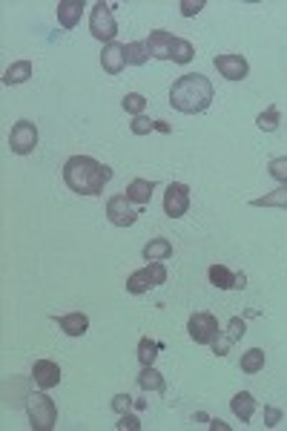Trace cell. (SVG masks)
I'll list each match as a JSON object with an SVG mask.
<instances>
[{"label":"cell","instance_id":"6da1fadb","mask_svg":"<svg viewBox=\"0 0 287 431\" xmlns=\"http://www.w3.org/2000/svg\"><path fill=\"white\" fill-rule=\"evenodd\" d=\"M112 170L107 164L95 161L92 156H72L63 164V181L72 193L78 196H98L104 193V187L109 184Z\"/></svg>","mask_w":287,"mask_h":431},{"label":"cell","instance_id":"7a4b0ae2","mask_svg":"<svg viewBox=\"0 0 287 431\" xmlns=\"http://www.w3.org/2000/svg\"><path fill=\"white\" fill-rule=\"evenodd\" d=\"M212 95L215 89L210 78H204L201 72H189L170 86V104L184 115H199L212 104Z\"/></svg>","mask_w":287,"mask_h":431},{"label":"cell","instance_id":"3957f363","mask_svg":"<svg viewBox=\"0 0 287 431\" xmlns=\"http://www.w3.org/2000/svg\"><path fill=\"white\" fill-rule=\"evenodd\" d=\"M26 411H29V423L35 431H52L55 423H58V405L49 394H29L26 400Z\"/></svg>","mask_w":287,"mask_h":431},{"label":"cell","instance_id":"277c9868","mask_svg":"<svg viewBox=\"0 0 287 431\" xmlns=\"http://www.w3.org/2000/svg\"><path fill=\"white\" fill-rule=\"evenodd\" d=\"M187 331H189V340H193L196 345H212V340L222 337L219 319H215L212 314H207V310H199V314L189 317Z\"/></svg>","mask_w":287,"mask_h":431},{"label":"cell","instance_id":"5b68a950","mask_svg":"<svg viewBox=\"0 0 287 431\" xmlns=\"http://www.w3.org/2000/svg\"><path fill=\"white\" fill-rule=\"evenodd\" d=\"M89 32L95 40H104V43H112L115 35H118V23L109 12V6L104 3V0H98V3L92 6V15H89Z\"/></svg>","mask_w":287,"mask_h":431},{"label":"cell","instance_id":"8992f818","mask_svg":"<svg viewBox=\"0 0 287 431\" xmlns=\"http://www.w3.org/2000/svg\"><path fill=\"white\" fill-rule=\"evenodd\" d=\"M35 147H38V127L26 118H20L9 133V150L15 156H29Z\"/></svg>","mask_w":287,"mask_h":431},{"label":"cell","instance_id":"52a82bcc","mask_svg":"<svg viewBox=\"0 0 287 431\" xmlns=\"http://www.w3.org/2000/svg\"><path fill=\"white\" fill-rule=\"evenodd\" d=\"M187 210H189V187L181 181H173L164 193V213L170 219H181Z\"/></svg>","mask_w":287,"mask_h":431},{"label":"cell","instance_id":"ba28073f","mask_svg":"<svg viewBox=\"0 0 287 431\" xmlns=\"http://www.w3.org/2000/svg\"><path fill=\"white\" fill-rule=\"evenodd\" d=\"M107 216L115 227H132L138 222V213L132 210V202L127 196H112L107 202Z\"/></svg>","mask_w":287,"mask_h":431},{"label":"cell","instance_id":"9c48e42d","mask_svg":"<svg viewBox=\"0 0 287 431\" xmlns=\"http://www.w3.org/2000/svg\"><path fill=\"white\" fill-rule=\"evenodd\" d=\"M212 63L222 72V78H227V81H245L250 75V63L245 55H215Z\"/></svg>","mask_w":287,"mask_h":431},{"label":"cell","instance_id":"30bf717a","mask_svg":"<svg viewBox=\"0 0 287 431\" xmlns=\"http://www.w3.org/2000/svg\"><path fill=\"white\" fill-rule=\"evenodd\" d=\"M32 382H35L38 388H43V391L55 388L58 382H61V368H58V363H52V359H38L35 368H32Z\"/></svg>","mask_w":287,"mask_h":431},{"label":"cell","instance_id":"8fae6325","mask_svg":"<svg viewBox=\"0 0 287 431\" xmlns=\"http://www.w3.org/2000/svg\"><path fill=\"white\" fill-rule=\"evenodd\" d=\"M101 66L107 75H118V72H124L127 66V46L124 43H107L104 46V55H101Z\"/></svg>","mask_w":287,"mask_h":431},{"label":"cell","instance_id":"7c38bea8","mask_svg":"<svg viewBox=\"0 0 287 431\" xmlns=\"http://www.w3.org/2000/svg\"><path fill=\"white\" fill-rule=\"evenodd\" d=\"M173 43H176V38H173L170 32H166V29H155V32H150V38H147L150 58L170 61V58H173Z\"/></svg>","mask_w":287,"mask_h":431},{"label":"cell","instance_id":"4fadbf2b","mask_svg":"<svg viewBox=\"0 0 287 431\" xmlns=\"http://www.w3.org/2000/svg\"><path fill=\"white\" fill-rule=\"evenodd\" d=\"M84 15V0H61L58 3V23L63 29H75Z\"/></svg>","mask_w":287,"mask_h":431},{"label":"cell","instance_id":"5bb4252c","mask_svg":"<svg viewBox=\"0 0 287 431\" xmlns=\"http://www.w3.org/2000/svg\"><path fill=\"white\" fill-rule=\"evenodd\" d=\"M58 325H61V331L66 333V337H84V333L89 331V319H86V314H81V310L58 317Z\"/></svg>","mask_w":287,"mask_h":431},{"label":"cell","instance_id":"9a60e30c","mask_svg":"<svg viewBox=\"0 0 287 431\" xmlns=\"http://www.w3.org/2000/svg\"><path fill=\"white\" fill-rule=\"evenodd\" d=\"M230 409H233V414L242 420V423H250L253 414H256V400H253L250 391H238V394H233V400H230Z\"/></svg>","mask_w":287,"mask_h":431},{"label":"cell","instance_id":"2e32d148","mask_svg":"<svg viewBox=\"0 0 287 431\" xmlns=\"http://www.w3.org/2000/svg\"><path fill=\"white\" fill-rule=\"evenodd\" d=\"M207 276H210V285L222 287V291H233V287H245V285H238V276H235L230 268H224V265H210Z\"/></svg>","mask_w":287,"mask_h":431},{"label":"cell","instance_id":"e0dca14e","mask_svg":"<svg viewBox=\"0 0 287 431\" xmlns=\"http://www.w3.org/2000/svg\"><path fill=\"white\" fill-rule=\"evenodd\" d=\"M153 190H155L153 181H147V179H135V181L127 184V199H130L132 204H150Z\"/></svg>","mask_w":287,"mask_h":431},{"label":"cell","instance_id":"ac0fdd59","mask_svg":"<svg viewBox=\"0 0 287 431\" xmlns=\"http://www.w3.org/2000/svg\"><path fill=\"white\" fill-rule=\"evenodd\" d=\"M29 78H32V61H15V63L3 72V84H6V86L26 84Z\"/></svg>","mask_w":287,"mask_h":431},{"label":"cell","instance_id":"d6986e66","mask_svg":"<svg viewBox=\"0 0 287 431\" xmlns=\"http://www.w3.org/2000/svg\"><path fill=\"white\" fill-rule=\"evenodd\" d=\"M173 256V242H166V239H150L147 248H144V259L147 262H164Z\"/></svg>","mask_w":287,"mask_h":431},{"label":"cell","instance_id":"ffe728a7","mask_svg":"<svg viewBox=\"0 0 287 431\" xmlns=\"http://www.w3.org/2000/svg\"><path fill=\"white\" fill-rule=\"evenodd\" d=\"M150 287H155V285H153V279H150V271H147V268H141V271L130 273V279H127V291H130L132 296L147 294Z\"/></svg>","mask_w":287,"mask_h":431},{"label":"cell","instance_id":"44dd1931","mask_svg":"<svg viewBox=\"0 0 287 431\" xmlns=\"http://www.w3.org/2000/svg\"><path fill=\"white\" fill-rule=\"evenodd\" d=\"M253 207H281L287 210V184H281L279 190H273V193H265V196H258L250 202Z\"/></svg>","mask_w":287,"mask_h":431},{"label":"cell","instance_id":"7402d4cb","mask_svg":"<svg viewBox=\"0 0 287 431\" xmlns=\"http://www.w3.org/2000/svg\"><path fill=\"white\" fill-rule=\"evenodd\" d=\"M138 386L144 391H164V377L153 365H144L141 374H138Z\"/></svg>","mask_w":287,"mask_h":431},{"label":"cell","instance_id":"603a6c76","mask_svg":"<svg viewBox=\"0 0 287 431\" xmlns=\"http://www.w3.org/2000/svg\"><path fill=\"white\" fill-rule=\"evenodd\" d=\"M147 61H150L147 40H132V43H127V66H144Z\"/></svg>","mask_w":287,"mask_h":431},{"label":"cell","instance_id":"cb8c5ba5","mask_svg":"<svg viewBox=\"0 0 287 431\" xmlns=\"http://www.w3.org/2000/svg\"><path fill=\"white\" fill-rule=\"evenodd\" d=\"M261 368H265V351L261 348H250L242 354V371L245 374H258Z\"/></svg>","mask_w":287,"mask_h":431},{"label":"cell","instance_id":"d4e9b609","mask_svg":"<svg viewBox=\"0 0 287 431\" xmlns=\"http://www.w3.org/2000/svg\"><path fill=\"white\" fill-rule=\"evenodd\" d=\"M158 351H161V342H155L150 337H141V342H138V363L141 365H153Z\"/></svg>","mask_w":287,"mask_h":431},{"label":"cell","instance_id":"484cf974","mask_svg":"<svg viewBox=\"0 0 287 431\" xmlns=\"http://www.w3.org/2000/svg\"><path fill=\"white\" fill-rule=\"evenodd\" d=\"M279 124H281V112H279L276 107H270V109H265V112H258V115H256V127H258V130H265V133L279 130Z\"/></svg>","mask_w":287,"mask_h":431},{"label":"cell","instance_id":"4316f807","mask_svg":"<svg viewBox=\"0 0 287 431\" xmlns=\"http://www.w3.org/2000/svg\"><path fill=\"white\" fill-rule=\"evenodd\" d=\"M193 55H196V46L189 43V40H184V38H176V43H173V63H189L193 61Z\"/></svg>","mask_w":287,"mask_h":431},{"label":"cell","instance_id":"83f0119b","mask_svg":"<svg viewBox=\"0 0 287 431\" xmlns=\"http://www.w3.org/2000/svg\"><path fill=\"white\" fill-rule=\"evenodd\" d=\"M121 104H124V109H127L132 118H135V115H144V109H147V98H144L141 92H127Z\"/></svg>","mask_w":287,"mask_h":431},{"label":"cell","instance_id":"f1b7e54d","mask_svg":"<svg viewBox=\"0 0 287 431\" xmlns=\"http://www.w3.org/2000/svg\"><path fill=\"white\" fill-rule=\"evenodd\" d=\"M130 130H132V135H147V133L155 130V121H150L147 115H135L132 124H130Z\"/></svg>","mask_w":287,"mask_h":431},{"label":"cell","instance_id":"f546056e","mask_svg":"<svg viewBox=\"0 0 287 431\" xmlns=\"http://www.w3.org/2000/svg\"><path fill=\"white\" fill-rule=\"evenodd\" d=\"M267 170H270V176H273L276 181L287 184V156H281V158H273Z\"/></svg>","mask_w":287,"mask_h":431},{"label":"cell","instance_id":"4dcf8cb0","mask_svg":"<svg viewBox=\"0 0 287 431\" xmlns=\"http://www.w3.org/2000/svg\"><path fill=\"white\" fill-rule=\"evenodd\" d=\"M245 331H247V325H245V319H238V317H233L230 322H227V337L235 342V340H242L245 337Z\"/></svg>","mask_w":287,"mask_h":431},{"label":"cell","instance_id":"1f68e13d","mask_svg":"<svg viewBox=\"0 0 287 431\" xmlns=\"http://www.w3.org/2000/svg\"><path fill=\"white\" fill-rule=\"evenodd\" d=\"M147 271H150V279H153V285H155V287H161V285L166 282V268L161 265V262H150Z\"/></svg>","mask_w":287,"mask_h":431},{"label":"cell","instance_id":"d6a6232c","mask_svg":"<svg viewBox=\"0 0 287 431\" xmlns=\"http://www.w3.org/2000/svg\"><path fill=\"white\" fill-rule=\"evenodd\" d=\"M130 409H132V397H130V394H115V397H112V411L127 414Z\"/></svg>","mask_w":287,"mask_h":431},{"label":"cell","instance_id":"836d02e7","mask_svg":"<svg viewBox=\"0 0 287 431\" xmlns=\"http://www.w3.org/2000/svg\"><path fill=\"white\" fill-rule=\"evenodd\" d=\"M181 15L184 17H193V15H199L201 9H204V0H181Z\"/></svg>","mask_w":287,"mask_h":431},{"label":"cell","instance_id":"e575fe53","mask_svg":"<svg viewBox=\"0 0 287 431\" xmlns=\"http://www.w3.org/2000/svg\"><path fill=\"white\" fill-rule=\"evenodd\" d=\"M281 423V409H276V405H265V425L273 428Z\"/></svg>","mask_w":287,"mask_h":431},{"label":"cell","instance_id":"d590c367","mask_svg":"<svg viewBox=\"0 0 287 431\" xmlns=\"http://www.w3.org/2000/svg\"><path fill=\"white\" fill-rule=\"evenodd\" d=\"M118 428H121V431H127V428H130V431H138V428H141V420H138L135 414L127 411V414H121V423H118Z\"/></svg>","mask_w":287,"mask_h":431},{"label":"cell","instance_id":"8d00e7d4","mask_svg":"<svg viewBox=\"0 0 287 431\" xmlns=\"http://www.w3.org/2000/svg\"><path fill=\"white\" fill-rule=\"evenodd\" d=\"M230 345H233V340H230V337H219V340H212V354L224 356V354L230 351Z\"/></svg>","mask_w":287,"mask_h":431},{"label":"cell","instance_id":"74e56055","mask_svg":"<svg viewBox=\"0 0 287 431\" xmlns=\"http://www.w3.org/2000/svg\"><path fill=\"white\" fill-rule=\"evenodd\" d=\"M210 431H230V425L222 423V420H212V423H210Z\"/></svg>","mask_w":287,"mask_h":431},{"label":"cell","instance_id":"f35d334b","mask_svg":"<svg viewBox=\"0 0 287 431\" xmlns=\"http://www.w3.org/2000/svg\"><path fill=\"white\" fill-rule=\"evenodd\" d=\"M155 130H161V133H170V127H166L164 121H155Z\"/></svg>","mask_w":287,"mask_h":431}]
</instances>
